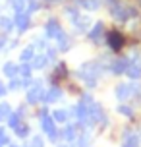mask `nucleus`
Listing matches in <instances>:
<instances>
[{
	"label": "nucleus",
	"instance_id": "nucleus-1",
	"mask_svg": "<svg viewBox=\"0 0 141 147\" xmlns=\"http://www.w3.org/2000/svg\"><path fill=\"white\" fill-rule=\"evenodd\" d=\"M43 95H45V85L43 80H35V83L25 91V105L27 107H37L43 103Z\"/></svg>",
	"mask_w": 141,
	"mask_h": 147
},
{
	"label": "nucleus",
	"instance_id": "nucleus-2",
	"mask_svg": "<svg viewBox=\"0 0 141 147\" xmlns=\"http://www.w3.org/2000/svg\"><path fill=\"white\" fill-rule=\"evenodd\" d=\"M12 18H14V31L17 33V37L25 35V33L31 29V25H33V16H29L27 12L14 14Z\"/></svg>",
	"mask_w": 141,
	"mask_h": 147
},
{
	"label": "nucleus",
	"instance_id": "nucleus-3",
	"mask_svg": "<svg viewBox=\"0 0 141 147\" xmlns=\"http://www.w3.org/2000/svg\"><path fill=\"white\" fill-rule=\"evenodd\" d=\"M43 33H45V39H58L62 33H64V29H62V23H60L58 18H48L45 22V25H43Z\"/></svg>",
	"mask_w": 141,
	"mask_h": 147
},
{
	"label": "nucleus",
	"instance_id": "nucleus-4",
	"mask_svg": "<svg viewBox=\"0 0 141 147\" xmlns=\"http://www.w3.org/2000/svg\"><path fill=\"white\" fill-rule=\"evenodd\" d=\"M68 76H70V72H68V66L66 62H58L56 66H52V72H50V85H58V81H64L68 80Z\"/></svg>",
	"mask_w": 141,
	"mask_h": 147
},
{
	"label": "nucleus",
	"instance_id": "nucleus-5",
	"mask_svg": "<svg viewBox=\"0 0 141 147\" xmlns=\"http://www.w3.org/2000/svg\"><path fill=\"white\" fill-rule=\"evenodd\" d=\"M62 97H64V91H62L58 85H50V87L45 89V95H43V105H54V103H58Z\"/></svg>",
	"mask_w": 141,
	"mask_h": 147
},
{
	"label": "nucleus",
	"instance_id": "nucleus-6",
	"mask_svg": "<svg viewBox=\"0 0 141 147\" xmlns=\"http://www.w3.org/2000/svg\"><path fill=\"white\" fill-rule=\"evenodd\" d=\"M0 72L2 76L6 78V80H12V78H17L19 76V62H14V60H6L2 68H0Z\"/></svg>",
	"mask_w": 141,
	"mask_h": 147
},
{
	"label": "nucleus",
	"instance_id": "nucleus-7",
	"mask_svg": "<svg viewBox=\"0 0 141 147\" xmlns=\"http://www.w3.org/2000/svg\"><path fill=\"white\" fill-rule=\"evenodd\" d=\"M60 140L66 141V143L75 141V140H77V126H75V124H66L62 130H60Z\"/></svg>",
	"mask_w": 141,
	"mask_h": 147
},
{
	"label": "nucleus",
	"instance_id": "nucleus-8",
	"mask_svg": "<svg viewBox=\"0 0 141 147\" xmlns=\"http://www.w3.org/2000/svg\"><path fill=\"white\" fill-rule=\"evenodd\" d=\"M0 33L4 35H12L14 33V18L8 14H0Z\"/></svg>",
	"mask_w": 141,
	"mask_h": 147
},
{
	"label": "nucleus",
	"instance_id": "nucleus-9",
	"mask_svg": "<svg viewBox=\"0 0 141 147\" xmlns=\"http://www.w3.org/2000/svg\"><path fill=\"white\" fill-rule=\"evenodd\" d=\"M48 64H50V60L46 58L45 52H37V54H35V58L31 60L33 72H35V70H37V72H41V70H46V68H48Z\"/></svg>",
	"mask_w": 141,
	"mask_h": 147
},
{
	"label": "nucleus",
	"instance_id": "nucleus-10",
	"mask_svg": "<svg viewBox=\"0 0 141 147\" xmlns=\"http://www.w3.org/2000/svg\"><path fill=\"white\" fill-rule=\"evenodd\" d=\"M108 45H110L112 51H120V49L126 45V39H124V35H122V33L112 31V33H108Z\"/></svg>",
	"mask_w": 141,
	"mask_h": 147
},
{
	"label": "nucleus",
	"instance_id": "nucleus-11",
	"mask_svg": "<svg viewBox=\"0 0 141 147\" xmlns=\"http://www.w3.org/2000/svg\"><path fill=\"white\" fill-rule=\"evenodd\" d=\"M35 54H37V49L33 47V45H25L21 51H19V64H23V62H31V60L35 58Z\"/></svg>",
	"mask_w": 141,
	"mask_h": 147
},
{
	"label": "nucleus",
	"instance_id": "nucleus-12",
	"mask_svg": "<svg viewBox=\"0 0 141 147\" xmlns=\"http://www.w3.org/2000/svg\"><path fill=\"white\" fill-rule=\"evenodd\" d=\"M72 43H74V41H72V37L64 31V33L56 39V49H58V52H68L70 49H72Z\"/></svg>",
	"mask_w": 141,
	"mask_h": 147
},
{
	"label": "nucleus",
	"instance_id": "nucleus-13",
	"mask_svg": "<svg viewBox=\"0 0 141 147\" xmlns=\"http://www.w3.org/2000/svg\"><path fill=\"white\" fill-rule=\"evenodd\" d=\"M50 116L56 124H68V120L72 118L70 116V110H66V109H54L50 112Z\"/></svg>",
	"mask_w": 141,
	"mask_h": 147
},
{
	"label": "nucleus",
	"instance_id": "nucleus-14",
	"mask_svg": "<svg viewBox=\"0 0 141 147\" xmlns=\"http://www.w3.org/2000/svg\"><path fill=\"white\" fill-rule=\"evenodd\" d=\"M14 136L17 138V140H29V138H31V126H29V122L23 120L21 124L14 130Z\"/></svg>",
	"mask_w": 141,
	"mask_h": 147
},
{
	"label": "nucleus",
	"instance_id": "nucleus-15",
	"mask_svg": "<svg viewBox=\"0 0 141 147\" xmlns=\"http://www.w3.org/2000/svg\"><path fill=\"white\" fill-rule=\"evenodd\" d=\"M103 33H104V23L99 22V23H95L93 29L89 31V39L93 43H101V41H103Z\"/></svg>",
	"mask_w": 141,
	"mask_h": 147
},
{
	"label": "nucleus",
	"instance_id": "nucleus-16",
	"mask_svg": "<svg viewBox=\"0 0 141 147\" xmlns=\"http://www.w3.org/2000/svg\"><path fill=\"white\" fill-rule=\"evenodd\" d=\"M23 120H25V118H23L21 114H17L15 110H12V114H10V116L6 118V128H8V130H12V132H14V130H15V128H17L19 124H21Z\"/></svg>",
	"mask_w": 141,
	"mask_h": 147
},
{
	"label": "nucleus",
	"instance_id": "nucleus-17",
	"mask_svg": "<svg viewBox=\"0 0 141 147\" xmlns=\"http://www.w3.org/2000/svg\"><path fill=\"white\" fill-rule=\"evenodd\" d=\"M8 10H12L14 14H19V12H25V6H27V0H6Z\"/></svg>",
	"mask_w": 141,
	"mask_h": 147
},
{
	"label": "nucleus",
	"instance_id": "nucleus-18",
	"mask_svg": "<svg viewBox=\"0 0 141 147\" xmlns=\"http://www.w3.org/2000/svg\"><path fill=\"white\" fill-rule=\"evenodd\" d=\"M128 66H130V60H126V58H118V60H114L110 64V70L114 74H124L128 70Z\"/></svg>",
	"mask_w": 141,
	"mask_h": 147
},
{
	"label": "nucleus",
	"instance_id": "nucleus-19",
	"mask_svg": "<svg viewBox=\"0 0 141 147\" xmlns=\"http://www.w3.org/2000/svg\"><path fill=\"white\" fill-rule=\"evenodd\" d=\"M126 74H128L130 80H139V78H141V64H139V62H130Z\"/></svg>",
	"mask_w": 141,
	"mask_h": 147
},
{
	"label": "nucleus",
	"instance_id": "nucleus-20",
	"mask_svg": "<svg viewBox=\"0 0 141 147\" xmlns=\"http://www.w3.org/2000/svg\"><path fill=\"white\" fill-rule=\"evenodd\" d=\"M12 105L8 103V101H0V118H2V122H6V118L12 114Z\"/></svg>",
	"mask_w": 141,
	"mask_h": 147
},
{
	"label": "nucleus",
	"instance_id": "nucleus-21",
	"mask_svg": "<svg viewBox=\"0 0 141 147\" xmlns=\"http://www.w3.org/2000/svg\"><path fill=\"white\" fill-rule=\"evenodd\" d=\"M130 95H132L130 85H124V83H122V85H118V87H116V97H118L120 101H126Z\"/></svg>",
	"mask_w": 141,
	"mask_h": 147
},
{
	"label": "nucleus",
	"instance_id": "nucleus-22",
	"mask_svg": "<svg viewBox=\"0 0 141 147\" xmlns=\"http://www.w3.org/2000/svg\"><path fill=\"white\" fill-rule=\"evenodd\" d=\"M19 78H33V66H31V62L19 64Z\"/></svg>",
	"mask_w": 141,
	"mask_h": 147
},
{
	"label": "nucleus",
	"instance_id": "nucleus-23",
	"mask_svg": "<svg viewBox=\"0 0 141 147\" xmlns=\"http://www.w3.org/2000/svg\"><path fill=\"white\" fill-rule=\"evenodd\" d=\"M6 87H8V93H12V91H19V89H21V78L17 76V78H12V80H8Z\"/></svg>",
	"mask_w": 141,
	"mask_h": 147
},
{
	"label": "nucleus",
	"instance_id": "nucleus-24",
	"mask_svg": "<svg viewBox=\"0 0 141 147\" xmlns=\"http://www.w3.org/2000/svg\"><path fill=\"white\" fill-rule=\"evenodd\" d=\"M77 2L85 10H99V6H101V0H77Z\"/></svg>",
	"mask_w": 141,
	"mask_h": 147
},
{
	"label": "nucleus",
	"instance_id": "nucleus-25",
	"mask_svg": "<svg viewBox=\"0 0 141 147\" xmlns=\"http://www.w3.org/2000/svg\"><path fill=\"white\" fill-rule=\"evenodd\" d=\"M12 143V138H10V134L4 126H0V147H8Z\"/></svg>",
	"mask_w": 141,
	"mask_h": 147
},
{
	"label": "nucleus",
	"instance_id": "nucleus-26",
	"mask_svg": "<svg viewBox=\"0 0 141 147\" xmlns=\"http://www.w3.org/2000/svg\"><path fill=\"white\" fill-rule=\"evenodd\" d=\"M46 41H48V39H45V37H35V39H33V41H31V45H33V47H35V49H37V51H45L46 47H48V43H46Z\"/></svg>",
	"mask_w": 141,
	"mask_h": 147
},
{
	"label": "nucleus",
	"instance_id": "nucleus-27",
	"mask_svg": "<svg viewBox=\"0 0 141 147\" xmlns=\"http://www.w3.org/2000/svg\"><path fill=\"white\" fill-rule=\"evenodd\" d=\"M29 147H45V138H43V136H31L29 138Z\"/></svg>",
	"mask_w": 141,
	"mask_h": 147
},
{
	"label": "nucleus",
	"instance_id": "nucleus-28",
	"mask_svg": "<svg viewBox=\"0 0 141 147\" xmlns=\"http://www.w3.org/2000/svg\"><path fill=\"white\" fill-rule=\"evenodd\" d=\"M46 54V58L50 60V62H54V60H56V54H58V49H56V47H50V45H48V47H46L45 51H43Z\"/></svg>",
	"mask_w": 141,
	"mask_h": 147
},
{
	"label": "nucleus",
	"instance_id": "nucleus-29",
	"mask_svg": "<svg viewBox=\"0 0 141 147\" xmlns=\"http://www.w3.org/2000/svg\"><path fill=\"white\" fill-rule=\"evenodd\" d=\"M137 143H139L137 136H130V138L124 140V145H122V147H137Z\"/></svg>",
	"mask_w": 141,
	"mask_h": 147
},
{
	"label": "nucleus",
	"instance_id": "nucleus-30",
	"mask_svg": "<svg viewBox=\"0 0 141 147\" xmlns=\"http://www.w3.org/2000/svg\"><path fill=\"white\" fill-rule=\"evenodd\" d=\"M19 47V41L17 39H8V45H6V51L4 52H12L14 49H17Z\"/></svg>",
	"mask_w": 141,
	"mask_h": 147
},
{
	"label": "nucleus",
	"instance_id": "nucleus-31",
	"mask_svg": "<svg viewBox=\"0 0 141 147\" xmlns=\"http://www.w3.org/2000/svg\"><path fill=\"white\" fill-rule=\"evenodd\" d=\"M118 112H120V114H124V116H132V114H134V110L130 109V107H126V105H120Z\"/></svg>",
	"mask_w": 141,
	"mask_h": 147
},
{
	"label": "nucleus",
	"instance_id": "nucleus-32",
	"mask_svg": "<svg viewBox=\"0 0 141 147\" xmlns=\"http://www.w3.org/2000/svg\"><path fill=\"white\" fill-rule=\"evenodd\" d=\"M8 39H10V37H8V35H4V33H0V54H2V52L6 51V45H8Z\"/></svg>",
	"mask_w": 141,
	"mask_h": 147
},
{
	"label": "nucleus",
	"instance_id": "nucleus-33",
	"mask_svg": "<svg viewBox=\"0 0 141 147\" xmlns=\"http://www.w3.org/2000/svg\"><path fill=\"white\" fill-rule=\"evenodd\" d=\"M77 147H89V136H79L77 138Z\"/></svg>",
	"mask_w": 141,
	"mask_h": 147
},
{
	"label": "nucleus",
	"instance_id": "nucleus-34",
	"mask_svg": "<svg viewBox=\"0 0 141 147\" xmlns=\"http://www.w3.org/2000/svg\"><path fill=\"white\" fill-rule=\"evenodd\" d=\"M43 6H56V4H62L64 0H41Z\"/></svg>",
	"mask_w": 141,
	"mask_h": 147
},
{
	"label": "nucleus",
	"instance_id": "nucleus-35",
	"mask_svg": "<svg viewBox=\"0 0 141 147\" xmlns=\"http://www.w3.org/2000/svg\"><path fill=\"white\" fill-rule=\"evenodd\" d=\"M6 95H8V87H6V83H4V81H0V99H4Z\"/></svg>",
	"mask_w": 141,
	"mask_h": 147
},
{
	"label": "nucleus",
	"instance_id": "nucleus-36",
	"mask_svg": "<svg viewBox=\"0 0 141 147\" xmlns=\"http://www.w3.org/2000/svg\"><path fill=\"white\" fill-rule=\"evenodd\" d=\"M8 147H23V145H17V143H10Z\"/></svg>",
	"mask_w": 141,
	"mask_h": 147
},
{
	"label": "nucleus",
	"instance_id": "nucleus-37",
	"mask_svg": "<svg viewBox=\"0 0 141 147\" xmlns=\"http://www.w3.org/2000/svg\"><path fill=\"white\" fill-rule=\"evenodd\" d=\"M60 147H70V145H68V143H64V145H60Z\"/></svg>",
	"mask_w": 141,
	"mask_h": 147
}]
</instances>
